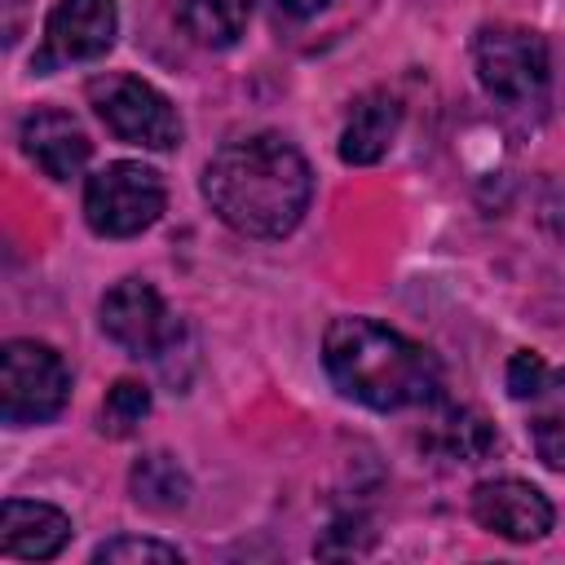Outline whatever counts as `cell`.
I'll return each instance as SVG.
<instances>
[{"instance_id": "obj_12", "label": "cell", "mask_w": 565, "mask_h": 565, "mask_svg": "<svg viewBox=\"0 0 565 565\" xmlns=\"http://www.w3.org/2000/svg\"><path fill=\"white\" fill-rule=\"evenodd\" d=\"M397 124H402V102L384 88L375 93H362L344 119V132H340V159L344 163H380L397 137Z\"/></svg>"}, {"instance_id": "obj_9", "label": "cell", "mask_w": 565, "mask_h": 565, "mask_svg": "<svg viewBox=\"0 0 565 565\" xmlns=\"http://www.w3.org/2000/svg\"><path fill=\"white\" fill-rule=\"evenodd\" d=\"M472 516L481 530L508 543H534L552 530V503L539 486L521 477H494L472 490Z\"/></svg>"}, {"instance_id": "obj_14", "label": "cell", "mask_w": 565, "mask_h": 565, "mask_svg": "<svg viewBox=\"0 0 565 565\" xmlns=\"http://www.w3.org/2000/svg\"><path fill=\"white\" fill-rule=\"evenodd\" d=\"M521 406H525V433L534 455L552 472H565V366L547 371Z\"/></svg>"}, {"instance_id": "obj_6", "label": "cell", "mask_w": 565, "mask_h": 565, "mask_svg": "<svg viewBox=\"0 0 565 565\" xmlns=\"http://www.w3.org/2000/svg\"><path fill=\"white\" fill-rule=\"evenodd\" d=\"M71 397V371L44 340H9L0 353V415L4 424H49Z\"/></svg>"}, {"instance_id": "obj_11", "label": "cell", "mask_w": 565, "mask_h": 565, "mask_svg": "<svg viewBox=\"0 0 565 565\" xmlns=\"http://www.w3.org/2000/svg\"><path fill=\"white\" fill-rule=\"evenodd\" d=\"M71 516L40 499H4L0 508V552L18 561H49L71 543Z\"/></svg>"}, {"instance_id": "obj_10", "label": "cell", "mask_w": 565, "mask_h": 565, "mask_svg": "<svg viewBox=\"0 0 565 565\" xmlns=\"http://www.w3.org/2000/svg\"><path fill=\"white\" fill-rule=\"evenodd\" d=\"M18 137H22L26 159H31L44 177H53V181L79 177L84 163H88V154H93V141H88V132L79 128V119L66 115V110H57V106H35V110L22 119Z\"/></svg>"}, {"instance_id": "obj_2", "label": "cell", "mask_w": 565, "mask_h": 565, "mask_svg": "<svg viewBox=\"0 0 565 565\" xmlns=\"http://www.w3.org/2000/svg\"><path fill=\"white\" fill-rule=\"evenodd\" d=\"M322 366L331 384L371 406V411H406L428 406L441 393L437 358L380 318H335L322 335Z\"/></svg>"}, {"instance_id": "obj_8", "label": "cell", "mask_w": 565, "mask_h": 565, "mask_svg": "<svg viewBox=\"0 0 565 565\" xmlns=\"http://www.w3.org/2000/svg\"><path fill=\"white\" fill-rule=\"evenodd\" d=\"M119 4L115 0H57L44 18V44L35 53V71L49 75L66 62H93L115 44Z\"/></svg>"}, {"instance_id": "obj_16", "label": "cell", "mask_w": 565, "mask_h": 565, "mask_svg": "<svg viewBox=\"0 0 565 565\" xmlns=\"http://www.w3.org/2000/svg\"><path fill=\"white\" fill-rule=\"evenodd\" d=\"M252 18V0H181V26L203 49H230Z\"/></svg>"}, {"instance_id": "obj_15", "label": "cell", "mask_w": 565, "mask_h": 565, "mask_svg": "<svg viewBox=\"0 0 565 565\" xmlns=\"http://www.w3.org/2000/svg\"><path fill=\"white\" fill-rule=\"evenodd\" d=\"M128 490H132V503L146 508V512H181L190 503V477L163 450H150L132 463Z\"/></svg>"}, {"instance_id": "obj_1", "label": "cell", "mask_w": 565, "mask_h": 565, "mask_svg": "<svg viewBox=\"0 0 565 565\" xmlns=\"http://www.w3.org/2000/svg\"><path fill=\"white\" fill-rule=\"evenodd\" d=\"M203 199L243 238H282L313 199L305 154L278 132L225 141L203 168Z\"/></svg>"}, {"instance_id": "obj_19", "label": "cell", "mask_w": 565, "mask_h": 565, "mask_svg": "<svg viewBox=\"0 0 565 565\" xmlns=\"http://www.w3.org/2000/svg\"><path fill=\"white\" fill-rule=\"evenodd\" d=\"M543 375H547V362H543L534 349H521V353L508 358V393H512L516 402H525V397L539 388Z\"/></svg>"}, {"instance_id": "obj_18", "label": "cell", "mask_w": 565, "mask_h": 565, "mask_svg": "<svg viewBox=\"0 0 565 565\" xmlns=\"http://www.w3.org/2000/svg\"><path fill=\"white\" fill-rule=\"evenodd\" d=\"M97 565H132V561H159V565H177L181 552L172 543H159V539H137V534H119L110 543H102L93 552Z\"/></svg>"}, {"instance_id": "obj_7", "label": "cell", "mask_w": 565, "mask_h": 565, "mask_svg": "<svg viewBox=\"0 0 565 565\" xmlns=\"http://www.w3.org/2000/svg\"><path fill=\"white\" fill-rule=\"evenodd\" d=\"M97 313H102V331L132 358H163L181 340V318L146 278L115 282L102 296Z\"/></svg>"}, {"instance_id": "obj_20", "label": "cell", "mask_w": 565, "mask_h": 565, "mask_svg": "<svg viewBox=\"0 0 565 565\" xmlns=\"http://www.w3.org/2000/svg\"><path fill=\"white\" fill-rule=\"evenodd\" d=\"M327 4H331V0H278V9L291 13V18H309V13L327 9Z\"/></svg>"}, {"instance_id": "obj_5", "label": "cell", "mask_w": 565, "mask_h": 565, "mask_svg": "<svg viewBox=\"0 0 565 565\" xmlns=\"http://www.w3.org/2000/svg\"><path fill=\"white\" fill-rule=\"evenodd\" d=\"M88 102L97 110V119L128 146H141V150H177L185 128H181V115L177 106L141 75H128V71H106L88 84Z\"/></svg>"}, {"instance_id": "obj_3", "label": "cell", "mask_w": 565, "mask_h": 565, "mask_svg": "<svg viewBox=\"0 0 565 565\" xmlns=\"http://www.w3.org/2000/svg\"><path fill=\"white\" fill-rule=\"evenodd\" d=\"M472 66L481 88L503 106L539 102L552 79L547 40L521 22H486L472 35Z\"/></svg>"}, {"instance_id": "obj_13", "label": "cell", "mask_w": 565, "mask_h": 565, "mask_svg": "<svg viewBox=\"0 0 565 565\" xmlns=\"http://www.w3.org/2000/svg\"><path fill=\"white\" fill-rule=\"evenodd\" d=\"M419 446L437 459H455V463H477L494 450V428L486 424V415H477L472 406H437L419 433Z\"/></svg>"}, {"instance_id": "obj_17", "label": "cell", "mask_w": 565, "mask_h": 565, "mask_svg": "<svg viewBox=\"0 0 565 565\" xmlns=\"http://www.w3.org/2000/svg\"><path fill=\"white\" fill-rule=\"evenodd\" d=\"M146 415H150V388L141 380H115L106 402H102V433L106 437H132Z\"/></svg>"}, {"instance_id": "obj_4", "label": "cell", "mask_w": 565, "mask_h": 565, "mask_svg": "<svg viewBox=\"0 0 565 565\" xmlns=\"http://www.w3.org/2000/svg\"><path fill=\"white\" fill-rule=\"evenodd\" d=\"M163 203V177L141 159H115L84 181V221L102 238H132L150 230Z\"/></svg>"}]
</instances>
